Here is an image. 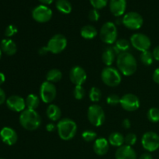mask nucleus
<instances>
[{"instance_id":"obj_3","label":"nucleus","mask_w":159,"mask_h":159,"mask_svg":"<svg viewBox=\"0 0 159 159\" xmlns=\"http://www.w3.org/2000/svg\"><path fill=\"white\" fill-rule=\"evenodd\" d=\"M77 124L70 118H63L57 124L58 136L64 141H70L77 133Z\"/></svg>"},{"instance_id":"obj_10","label":"nucleus","mask_w":159,"mask_h":159,"mask_svg":"<svg viewBox=\"0 0 159 159\" xmlns=\"http://www.w3.org/2000/svg\"><path fill=\"white\" fill-rule=\"evenodd\" d=\"M57 96V89L51 82L45 81L41 84L40 88V97L45 103H51Z\"/></svg>"},{"instance_id":"obj_26","label":"nucleus","mask_w":159,"mask_h":159,"mask_svg":"<svg viewBox=\"0 0 159 159\" xmlns=\"http://www.w3.org/2000/svg\"><path fill=\"white\" fill-rule=\"evenodd\" d=\"M62 79V72L57 68H52L46 74V80L51 83L58 82Z\"/></svg>"},{"instance_id":"obj_19","label":"nucleus","mask_w":159,"mask_h":159,"mask_svg":"<svg viewBox=\"0 0 159 159\" xmlns=\"http://www.w3.org/2000/svg\"><path fill=\"white\" fill-rule=\"evenodd\" d=\"M110 148V143L106 138H100L95 141L93 144V150L96 155L99 156L105 155Z\"/></svg>"},{"instance_id":"obj_49","label":"nucleus","mask_w":159,"mask_h":159,"mask_svg":"<svg viewBox=\"0 0 159 159\" xmlns=\"http://www.w3.org/2000/svg\"><path fill=\"white\" fill-rule=\"evenodd\" d=\"M0 159H5V158H0Z\"/></svg>"},{"instance_id":"obj_34","label":"nucleus","mask_w":159,"mask_h":159,"mask_svg":"<svg viewBox=\"0 0 159 159\" xmlns=\"http://www.w3.org/2000/svg\"><path fill=\"white\" fill-rule=\"evenodd\" d=\"M137 139H138V138H137L136 134H134V133L127 134L126 135L125 138H124V143H125L127 145L133 146L136 144Z\"/></svg>"},{"instance_id":"obj_23","label":"nucleus","mask_w":159,"mask_h":159,"mask_svg":"<svg viewBox=\"0 0 159 159\" xmlns=\"http://www.w3.org/2000/svg\"><path fill=\"white\" fill-rule=\"evenodd\" d=\"M81 36L86 40H92L97 36V30L92 25H85L81 29Z\"/></svg>"},{"instance_id":"obj_13","label":"nucleus","mask_w":159,"mask_h":159,"mask_svg":"<svg viewBox=\"0 0 159 159\" xmlns=\"http://www.w3.org/2000/svg\"><path fill=\"white\" fill-rule=\"evenodd\" d=\"M120 104L121 107L126 111L134 112L139 109L141 102H140L139 98L136 95L132 94V93H127L120 98Z\"/></svg>"},{"instance_id":"obj_37","label":"nucleus","mask_w":159,"mask_h":159,"mask_svg":"<svg viewBox=\"0 0 159 159\" xmlns=\"http://www.w3.org/2000/svg\"><path fill=\"white\" fill-rule=\"evenodd\" d=\"M89 20L92 22H96L99 20V17H100V14H99L98 9H93L89 11L88 14Z\"/></svg>"},{"instance_id":"obj_11","label":"nucleus","mask_w":159,"mask_h":159,"mask_svg":"<svg viewBox=\"0 0 159 159\" xmlns=\"http://www.w3.org/2000/svg\"><path fill=\"white\" fill-rule=\"evenodd\" d=\"M130 43L138 51L144 52L148 51L152 45V41L147 35L141 33L133 34L130 37Z\"/></svg>"},{"instance_id":"obj_35","label":"nucleus","mask_w":159,"mask_h":159,"mask_svg":"<svg viewBox=\"0 0 159 159\" xmlns=\"http://www.w3.org/2000/svg\"><path fill=\"white\" fill-rule=\"evenodd\" d=\"M93 7L96 9H101L108 3V0H89Z\"/></svg>"},{"instance_id":"obj_27","label":"nucleus","mask_w":159,"mask_h":159,"mask_svg":"<svg viewBox=\"0 0 159 159\" xmlns=\"http://www.w3.org/2000/svg\"><path fill=\"white\" fill-rule=\"evenodd\" d=\"M55 6L57 10L63 14H69L72 10V6L68 0H57Z\"/></svg>"},{"instance_id":"obj_8","label":"nucleus","mask_w":159,"mask_h":159,"mask_svg":"<svg viewBox=\"0 0 159 159\" xmlns=\"http://www.w3.org/2000/svg\"><path fill=\"white\" fill-rule=\"evenodd\" d=\"M144 20L141 14L137 12H129L124 16L122 23L130 30H138L142 26Z\"/></svg>"},{"instance_id":"obj_20","label":"nucleus","mask_w":159,"mask_h":159,"mask_svg":"<svg viewBox=\"0 0 159 159\" xmlns=\"http://www.w3.org/2000/svg\"><path fill=\"white\" fill-rule=\"evenodd\" d=\"M0 48L4 54L9 56L14 55L17 51L16 44L11 39H3L0 43Z\"/></svg>"},{"instance_id":"obj_47","label":"nucleus","mask_w":159,"mask_h":159,"mask_svg":"<svg viewBox=\"0 0 159 159\" xmlns=\"http://www.w3.org/2000/svg\"><path fill=\"white\" fill-rule=\"evenodd\" d=\"M6 81V76L2 72H0V85H2Z\"/></svg>"},{"instance_id":"obj_14","label":"nucleus","mask_w":159,"mask_h":159,"mask_svg":"<svg viewBox=\"0 0 159 159\" xmlns=\"http://www.w3.org/2000/svg\"><path fill=\"white\" fill-rule=\"evenodd\" d=\"M71 82L75 85H82L87 79V74L84 68L80 66H74L69 72Z\"/></svg>"},{"instance_id":"obj_4","label":"nucleus","mask_w":159,"mask_h":159,"mask_svg":"<svg viewBox=\"0 0 159 159\" xmlns=\"http://www.w3.org/2000/svg\"><path fill=\"white\" fill-rule=\"evenodd\" d=\"M119 70L111 66L104 68L101 73V79L106 85L110 87H116L120 84L122 77Z\"/></svg>"},{"instance_id":"obj_24","label":"nucleus","mask_w":159,"mask_h":159,"mask_svg":"<svg viewBox=\"0 0 159 159\" xmlns=\"http://www.w3.org/2000/svg\"><path fill=\"white\" fill-rule=\"evenodd\" d=\"M108 141L110 144H111L113 147L120 148L124 145V137L120 132H113L109 136Z\"/></svg>"},{"instance_id":"obj_5","label":"nucleus","mask_w":159,"mask_h":159,"mask_svg":"<svg viewBox=\"0 0 159 159\" xmlns=\"http://www.w3.org/2000/svg\"><path fill=\"white\" fill-rule=\"evenodd\" d=\"M117 28L112 22H107L101 27L99 37L102 42L107 44H113L117 40Z\"/></svg>"},{"instance_id":"obj_30","label":"nucleus","mask_w":159,"mask_h":159,"mask_svg":"<svg viewBox=\"0 0 159 159\" xmlns=\"http://www.w3.org/2000/svg\"><path fill=\"white\" fill-rule=\"evenodd\" d=\"M89 99L92 102H97L102 98V93H101V90L99 89L97 87H93V88L90 89L89 94Z\"/></svg>"},{"instance_id":"obj_2","label":"nucleus","mask_w":159,"mask_h":159,"mask_svg":"<svg viewBox=\"0 0 159 159\" xmlns=\"http://www.w3.org/2000/svg\"><path fill=\"white\" fill-rule=\"evenodd\" d=\"M20 124L25 130H36L41 125V117L36 110L26 109L20 115Z\"/></svg>"},{"instance_id":"obj_18","label":"nucleus","mask_w":159,"mask_h":159,"mask_svg":"<svg viewBox=\"0 0 159 159\" xmlns=\"http://www.w3.org/2000/svg\"><path fill=\"white\" fill-rule=\"evenodd\" d=\"M127 8V0H110V9L116 17L124 15Z\"/></svg>"},{"instance_id":"obj_7","label":"nucleus","mask_w":159,"mask_h":159,"mask_svg":"<svg viewBox=\"0 0 159 159\" xmlns=\"http://www.w3.org/2000/svg\"><path fill=\"white\" fill-rule=\"evenodd\" d=\"M68 44L67 38L62 34H55L53 36L47 44L49 52L52 54H60L66 48Z\"/></svg>"},{"instance_id":"obj_17","label":"nucleus","mask_w":159,"mask_h":159,"mask_svg":"<svg viewBox=\"0 0 159 159\" xmlns=\"http://www.w3.org/2000/svg\"><path fill=\"white\" fill-rule=\"evenodd\" d=\"M116 159H137V154L134 149L125 144L118 148L115 153Z\"/></svg>"},{"instance_id":"obj_6","label":"nucleus","mask_w":159,"mask_h":159,"mask_svg":"<svg viewBox=\"0 0 159 159\" xmlns=\"http://www.w3.org/2000/svg\"><path fill=\"white\" fill-rule=\"evenodd\" d=\"M88 120L95 127H100L105 122L106 116L104 110L99 105H92L89 107L87 111Z\"/></svg>"},{"instance_id":"obj_44","label":"nucleus","mask_w":159,"mask_h":159,"mask_svg":"<svg viewBox=\"0 0 159 159\" xmlns=\"http://www.w3.org/2000/svg\"><path fill=\"white\" fill-rule=\"evenodd\" d=\"M122 126L125 129H129L130 127V126H131V124H130V120L129 119H124V120H123V123H122Z\"/></svg>"},{"instance_id":"obj_16","label":"nucleus","mask_w":159,"mask_h":159,"mask_svg":"<svg viewBox=\"0 0 159 159\" xmlns=\"http://www.w3.org/2000/svg\"><path fill=\"white\" fill-rule=\"evenodd\" d=\"M0 138L4 144L11 146L16 143L18 135L14 129L9 127H4L0 130Z\"/></svg>"},{"instance_id":"obj_41","label":"nucleus","mask_w":159,"mask_h":159,"mask_svg":"<svg viewBox=\"0 0 159 159\" xmlns=\"http://www.w3.org/2000/svg\"><path fill=\"white\" fill-rule=\"evenodd\" d=\"M152 54H153L154 59L159 61V46L155 47V49L152 51Z\"/></svg>"},{"instance_id":"obj_43","label":"nucleus","mask_w":159,"mask_h":159,"mask_svg":"<svg viewBox=\"0 0 159 159\" xmlns=\"http://www.w3.org/2000/svg\"><path fill=\"white\" fill-rule=\"evenodd\" d=\"M48 52H49V51H48L47 46L42 47V48H40V49L38 50V54H40V55H41V56L46 55V54H48Z\"/></svg>"},{"instance_id":"obj_21","label":"nucleus","mask_w":159,"mask_h":159,"mask_svg":"<svg viewBox=\"0 0 159 159\" xmlns=\"http://www.w3.org/2000/svg\"><path fill=\"white\" fill-rule=\"evenodd\" d=\"M116 51H115V49L113 48H108L103 51L102 55V62L107 65V67L110 66L113 62L116 60Z\"/></svg>"},{"instance_id":"obj_38","label":"nucleus","mask_w":159,"mask_h":159,"mask_svg":"<svg viewBox=\"0 0 159 159\" xmlns=\"http://www.w3.org/2000/svg\"><path fill=\"white\" fill-rule=\"evenodd\" d=\"M17 32H18V29L16 26L14 25H9L5 30V36L7 37H11L15 35Z\"/></svg>"},{"instance_id":"obj_33","label":"nucleus","mask_w":159,"mask_h":159,"mask_svg":"<svg viewBox=\"0 0 159 159\" xmlns=\"http://www.w3.org/2000/svg\"><path fill=\"white\" fill-rule=\"evenodd\" d=\"M73 95L74 97L78 100H81L83 99L85 96V89L82 87V85H75L73 90Z\"/></svg>"},{"instance_id":"obj_31","label":"nucleus","mask_w":159,"mask_h":159,"mask_svg":"<svg viewBox=\"0 0 159 159\" xmlns=\"http://www.w3.org/2000/svg\"><path fill=\"white\" fill-rule=\"evenodd\" d=\"M148 119L152 123L159 122V109L156 107H152L148 110L147 113Z\"/></svg>"},{"instance_id":"obj_15","label":"nucleus","mask_w":159,"mask_h":159,"mask_svg":"<svg viewBox=\"0 0 159 159\" xmlns=\"http://www.w3.org/2000/svg\"><path fill=\"white\" fill-rule=\"evenodd\" d=\"M6 106L10 110L14 112H23L26 110V102L23 97L20 96H9L8 99H6Z\"/></svg>"},{"instance_id":"obj_48","label":"nucleus","mask_w":159,"mask_h":159,"mask_svg":"<svg viewBox=\"0 0 159 159\" xmlns=\"http://www.w3.org/2000/svg\"><path fill=\"white\" fill-rule=\"evenodd\" d=\"M2 51L1 48H0V59H1V57H2Z\"/></svg>"},{"instance_id":"obj_46","label":"nucleus","mask_w":159,"mask_h":159,"mask_svg":"<svg viewBox=\"0 0 159 159\" xmlns=\"http://www.w3.org/2000/svg\"><path fill=\"white\" fill-rule=\"evenodd\" d=\"M38 1L42 3V5L47 6V5H51V3L54 2V0H38Z\"/></svg>"},{"instance_id":"obj_25","label":"nucleus","mask_w":159,"mask_h":159,"mask_svg":"<svg viewBox=\"0 0 159 159\" xmlns=\"http://www.w3.org/2000/svg\"><path fill=\"white\" fill-rule=\"evenodd\" d=\"M130 48V43L126 39H119L116 40L114 43L113 48L116 51L117 54H120V53L127 52Z\"/></svg>"},{"instance_id":"obj_12","label":"nucleus","mask_w":159,"mask_h":159,"mask_svg":"<svg viewBox=\"0 0 159 159\" xmlns=\"http://www.w3.org/2000/svg\"><path fill=\"white\" fill-rule=\"evenodd\" d=\"M53 12L48 6L45 5L37 6L33 9L32 17L37 23H47L52 18Z\"/></svg>"},{"instance_id":"obj_22","label":"nucleus","mask_w":159,"mask_h":159,"mask_svg":"<svg viewBox=\"0 0 159 159\" xmlns=\"http://www.w3.org/2000/svg\"><path fill=\"white\" fill-rule=\"evenodd\" d=\"M46 114L48 119L52 121H57L60 120L61 116V110L60 107H57L55 104H50L47 108Z\"/></svg>"},{"instance_id":"obj_39","label":"nucleus","mask_w":159,"mask_h":159,"mask_svg":"<svg viewBox=\"0 0 159 159\" xmlns=\"http://www.w3.org/2000/svg\"><path fill=\"white\" fill-rule=\"evenodd\" d=\"M6 101V96L4 90L2 88H0V105L4 103Z\"/></svg>"},{"instance_id":"obj_29","label":"nucleus","mask_w":159,"mask_h":159,"mask_svg":"<svg viewBox=\"0 0 159 159\" xmlns=\"http://www.w3.org/2000/svg\"><path fill=\"white\" fill-rule=\"evenodd\" d=\"M140 58H141V62H142L144 65H146V66H150V65H152V63H153V54H152V53L149 51H146L141 53Z\"/></svg>"},{"instance_id":"obj_28","label":"nucleus","mask_w":159,"mask_h":159,"mask_svg":"<svg viewBox=\"0 0 159 159\" xmlns=\"http://www.w3.org/2000/svg\"><path fill=\"white\" fill-rule=\"evenodd\" d=\"M26 102V108L29 110H36V109L39 107L40 105V98L35 94H30L28 95L27 97L25 99Z\"/></svg>"},{"instance_id":"obj_9","label":"nucleus","mask_w":159,"mask_h":159,"mask_svg":"<svg viewBox=\"0 0 159 159\" xmlns=\"http://www.w3.org/2000/svg\"><path fill=\"white\" fill-rule=\"evenodd\" d=\"M142 147L149 152H153L159 148V135L153 131H148L141 138Z\"/></svg>"},{"instance_id":"obj_32","label":"nucleus","mask_w":159,"mask_h":159,"mask_svg":"<svg viewBox=\"0 0 159 159\" xmlns=\"http://www.w3.org/2000/svg\"><path fill=\"white\" fill-rule=\"evenodd\" d=\"M82 137L85 141H86V142H91V141H96L97 134L93 130H86L82 132Z\"/></svg>"},{"instance_id":"obj_1","label":"nucleus","mask_w":159,"mask_h":159,"mask_svg":"<svg viewBox=\"0 0 159 159\" xmlns=\"http://www.w3.org/2000/svg\"><path fill=\"white\" fill-rule=\"evenodd\" d=\"M116 65L118 70L125 76H130L137 71V61L134 55L129 52L120 53L116 57Z\"/></svg>"},{"instance_id":"obj_45","label":"nucleus","mask_w":159,"mask_h":159,"mask_svg":"<svg viewBox=\"0 0 159 159\" xmlns=\"http://www.w3.org/2000/svg\"><path fill=\"white\" fill-rule=\"evenodd\" d=\"M139 159H153V157L150 153H144L141 155Z\"/></svg>"},{"instance_id":"obj_36","label":"nucleus","mask_w":159,"mask_h":159,"mask_svg":"<svg viewBox=\"0 0 159 159\" xmlns=\"http://www.w3.org/2000/svg\"><path fill=\"white\" fill-rule=\"evenodd\" d=\"M120 98L118 95L111 94L107 97V102L110 106H116L120 102Z\"/></svg>"},{"instance_id":"obj_42","label":"nucleus","mask_w":159,"mask_h":159,"mask_svg":"<svg viewBox=\"0 0 159 159\" xmlns=\"http://www.w3.org/2000/svg\"><path fill=\"white\" fill-rule=\"evenodd\" d=\"M56 128H57V126L54 125V124H53V123H50V124H48L46 125V130L48 132L54 131Z\"/></svg>"},{"instance_id":"obj_40","label":"nucleus","mask_w":159,"mask_h":159,"mask_svg":"<svg viewBox=\"0 0 159 159\" xmlns=\"http://www.w3.org/2000/svg\"><path fill=\"white\" fill-rule=\"evenodd\" d=\"M153 80L155 83L159 85V68H156L153 73Z\"/></svg>"}]
</instances>
